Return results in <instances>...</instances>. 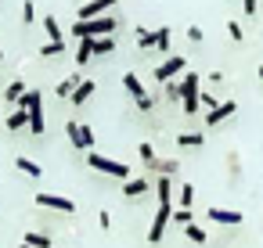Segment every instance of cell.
Wrapping results in <instances>:
<instances>
[{
  "instance_id": "obj_1",
  "label": "cell",
  "mask_w": 263,
  "mask_h": 248,
  "mask_svg": "<svg viewBox=\"0 0 263 248\" xmlns=\"http://www.w3.org/2000/svg\"><path fill=\"white\" fill-rule=\"evenodd\" d=\"M116 15H105V18H90V22H76L72 26V33H76V40H98V36H112L116 33Z\"/></svg>"
},
{
  "instance_id": "obj_2",
  "label": "cell",
  "mask_w": 263,
  "mask_h": 248,
  "mask_svg": "<svg viewBox=\"0 0 263 248\" xmlns=\"http://www.w3.org/2000/svg\"><path fill=\"white\" fill-rule=\"evenodd\" d=\"M18 108L22 112H29V133H44V97H40V90H26L22 97H18Z\"/></svg>"
},
{
  "instance_id": "obj_3",
  "label": "cell",
  "mask_w": 263,
  "mask_h": 248,
  "mask_svg": "<svg viewBox=\"0 0 263 248\" xmlns=\"http://www.w3.org/2000/svg\"><path fill=\"white\" fill-rule=\"evenodd\" d=\"M87 166L98 169V173H108V176H116V180H130V169H126L123 162L105 158V155H98V151H87Z\"/></svg>"
},
{
  "instance_id": "obj_4",
  "label": "cell",
  "mask_w": 263,
  "mask_h": 248,
  "mask_svg": "<svg viewBox=\"0 0 263 248\" xmlns=\"http://www.w3.org/2000/svg\"><path fill=\"white\" fill-rule=\"evenodd\" d=\"M180 87V101H184V112L195 115L202 105H198V72H184V79L177 83Z\"/></svg>"
},
{
  "instance_id": "obj_5",
  "label": "cell",
  "mask_w": 263,
  "mask_h": 248,
  "mask_svg": "<svg viewBox=\"0 0 263 248\" xmlns=\"http://www.w3.org/2000/svg\"><path fill=\"white\" fill-rule=\"evenodd\" d=\"M170 219H173V201H159V212H155V219H152V226H148V244H159V241H162Z\"/></svg>"
},
{
  "instance_id": "obj_6",
  "label": "cell",
  "mask_w": 263,
  "mask_h": 248,
  "mask_svg": "<svg viewBox=\"0 0 263 248\" xmlns=\"http://www.w3.org/2000/svg\"><path fill=\"white\" fill-rule=\"evenodd\" d=\"M184 69H187V61H184L180 54H173V58H166V61H162V65L155 69V79H159V83L166 87V83H173V79H177V76H180Z\"/></svg>"
},
{
  "instance_id": "obj_7",
  "label": "cell",
  "mask_w": 263,
  "mask_h": 248,
  "mask_svg": "<svg viewBox=\"0 0 263 248\" xmlns=\"http://www.w3.org/2000/svg\"><path fill=\"white\" fill-rule=\"evenodd\" d=\"M123 87H126V94L134 97V105H137V108H144V112H148V108L155 105V101L148 97V90L141 87V79H137L134 72H126V76H123Z\"/></svg>"
},
{
  "instance_id": "obj_8",
  "label": "cell",
  "mask_w": 263,
  "mask_h": 248,
  "mask_svg": "<svg viewBox=\"0 0 263 248\" xmlns=\"http://www.w3.org/2000/svg\"><path fill=\"white\" fill-rule=\"evenodd\" d=\"M65 133H69V140H72L76 151H94V133H90L83 122H69Z\"/></svg>"
},
{
  "instance_id": "obj_9",
  "label": "cell",
  "mask_w": 263,
  "mask_h": 248,
  "mask_svg": "<svg viewBox=\"0 0 263 248\" xmlns=\"http://www.w3.org/2000/svg\"><path fill=\"white\" fill-rule=\"evenodd\" d=\"M137 44H141V51H148V47H159V51H166L170 47V29H137Z\"/></svg>"
},
{
  "instance_id": "obj_10",
  "label": "cell",
  "mask_w": 263,
  "mask_h": 248,
  "mask_svg": "<svg viewBox=\"0 0 263 248\" xmlns=\"http://www.w3.org/2000/svg\"><path fill=\"white\" fill-rule=\"evenodd\" d=\"M36 205H40V209L65 212V216H72V212H76V201H69V198H62V194H36Z\"/></svg>"
},
{
  "instance_id": "obj_11",
  "label": "cell",
  "mask_w": 263,
  "mask_h": 248,
  "mask_svg": "<svg viewBox=\"0 0 263 248\" xmlns=\"http://www.w3.org/2000/svg\"><path fill=\"white\" fill-rule=\"evenodd\" d=\"M205 216L213 219V223H220V226H238L245 216L238 212V209H220V205H213V209H205Z\"/></svg>"
},
{
  "instance_id": "obj_12",
  "label": "cell",
  "mask_w": 263,
  "mask_h": 248,
  "mask_svg": "<svg viewBox=\"0 0 263 248\" xmlns=\"http://www.w3.org/2000/svg\"><path fill=\"white\" fill-rule=\"evenodd\" d=\"M234 112H238V101H223V105H216L213 112H205V126L213 130V126H220L223 119H231Z\"/></svg>"
},
{
  "instance_id": "obj_13",
  "label": "cell",
  "mask_w": 263,
  "mask_h": 248,
  "mask_svg": "<svg viewBox=\"0 0 263 248\" xmlns=\"http://www.w3.org/2000/svg\"><path fill=\"white\" fill-rule=\"evenodd\" d=\"M112 4H116V0H87V4L80 8V18H76V22H90L94 15H101V11H112Z\"/></svg>"
},
{
  "instance_id": "obj_14",
  "label": "cell",
  "mask_w": 263,
  "mask_h": 248,
  "mask_svg": "<svg viewBox=\"0 0 263 248\" xmlns=\"http://www.w3.org/2000/svg\"><path fill=\"white\" fill-rule=\"evenodd\" d=\"M152 191V180L148 176H130L126 183H123V198H141V194H148Z\"/></svg>"
},
{
  "instance_id": "obj_15",
  "label": "cell",
  "mask_w": 263,
  "mask_h": 248,
  "mask_svg": "<svg viewBox=\"0 0 263 248\" xmlns=\"http://www.w3.org/2000/svg\"><path fill=\"white\" fill-rule=\"evenodd\" d=\"M90 94H94V79H83V83L72 90V97H69V101L80 108V105H87V97H90Z\"/></svg>"
},
{
  "instance_id": "obj_16",
  "label": "cell",
  "mask_w": 263,
  "mask_h": 248,
  "mask_svg": "<svg viewBox=\"0 0 263 248\" xmlns=\"http://www.w3.org/2000/svg\"><path fill=\"white\" fill-rule=\"evenodd\" d=\"M90 58H94V40L87 36V40H80V47H76V65L83 69V65H87Z\"/></svg>"
},
{
  "instance_id": "obj_17",
  "label": "cell",
  "mask_w": 263,
  "mask_h": 248,
  "mask_svg": "<svg viewBox=\"0 0 263 248\" xmlns=\"http://www.w3.org/2000/svg\"><path fill=\"white\" fill-rule=\"evenodd\" d=\"M152 187H155L159 201H173V180H170V176H159V180H155Z\"/></svg>"
},
{
  "instance_id": "obj_18",
  "label": "cell",
  "mask_w": 263,
  "mask_h": 248,
  "mask_svg": "<svg viewBox=\"0 0 263 248\" xmlns=\"http://www.w3.org/2000/svg\"><path fill=\"white\" fill-rule=\"evenodd\" d=\"M22 244H29V248H54V241H51L47 234H36V230H29V234L22 237Z\"/></svg>"
},
{
  "instance_id": "obj_19",
  "label": "cell",
  "mask_w": 263,
  "mask_h": 248,
  "mask_svg": "<svg viewBox=\"0 0 263 248\" xmlns=\"http://www.w3.org/2000/svg\"><path fill=\"white\" fill-rule=\"evenodd\" d=\"M44 29H47L51 44H65V36H62V26H58V18H54V15H47V18H44Z\"/></svg>"
},
{
  "instance_id": "obj_20",
  "label": "cell",
  "mask_w": 263,
  "mask_h": 248,
  "mask_svg": "<svg viewBox=\"0 0 263 248\" xmlns=\"http://www.w3.org/2000/svg\"><path fill=\"white\" fill-rule=\"evenodd\" d=\"M80 83H83V76H80V72H72V76H65V79L58 83V94H62V97H72V90H76Z\"/></svg>"
},
{
  "instance_id": "obj_21",
  "label": "cell",
  "mask_w": 263,
  "mask_h": 248,
  "mask_svg": "<svg viewBox=\"0 0 263 248\" xmlns=\"http://www.w3.org/2000/svg\"><path fill=\"white\" fill-rule=\"evenodd\" d=\"M184 237H187L191 244H205V241H209V234H205L198 223H187V226H184Z\"/></svg>"
},
{
  "instance_id": "obj_22",
  "label": "cell",
  "mask_w": 263,
  "mask_h": 248,
  "mask_svg": "<svg viewBox=\"0 0 263 248\" xmlns=\"http://www.w3.org/2000/svg\"><path fill=\"white\" fill-rule=\"evenodd\" d=\"M26 94V83L22 79H15V83H8V90H4V101H11V105H18V97Z\"/></svg>"
},
{
  "instance_id": "obj_23",
  "label": "cell",
  "mask_w": 263,
  "mask_h": 248,
  "mask_svg": "<svg viewBox=\"0 0 263 248\" xmlns=\"http://www.w3.org/2000/svg\"><path fill=\"white\" fill-rule=\"evenodd\" d=\"M177 144H180V148H202L205 137H202V133H177Z\"/></svg>"
},
{
  "instance_id": "obj_24",
  "label": "cell",
  "mask_w": 263,
  "mask_h": 248,
  "mask_svg": "<svg viewBox=\"0 0 263 248\" xmlns=\"http://www.w3.org/2000/svg\"><path fill=\"white\" fill-rule=\"evenodd\" d=\"M15 169H22V173H29L33 180H40V173H44V169H40V166H36L33 158H15Z\"/></svg>"
},
{
  "instance_id": "obj_25",
  "label": "cell",
  "mask_w": 263,
  "mask_h": 248,
  "mask_svg": "<svg viewBox=\"0 0 263 248\" xmlns=\"http://www.w3.org/2000/svg\"><path fill=\"white\" fill-rule=\"evenodd\" d=\"M22 126H29V112H22V108H18V112H11V115H8V130H22Z\"/></svg>"
},
{
  "instance_id": "obj_26",
  "label": "cell",
  "mask_w": 263,
  "mask_h": 248,
  "mask_svg": "<svg viewBox=\"0 0 263 248\" xmlns=\"http://www.w3.org/2000/svg\"><path fill=\"white\" fill-rule=\"evenodd\" d=\"M137 155H141V162H144V166H148V169H155V162H159V158H155V148H152V144H148V140H144V144H141V148H137Z\"/></svg>"
},
{
  "instance_id": "obj_27",
  "label": "cell",
  "mask_w": 263,
  "mask_h": 248,
  "mask_svg": "<svg viewBox=\"0 0 263 248\" xmlns=\"http://www.w3.org/2000/svg\"><path fill=\"white\" fill-rule=\"evenodd\" d=\"M108 51H116V36H98L94 40V54H108Z\"/></svg>"
},
{
  "instance_id": "obj_28",
  "label": "cell",
  "mask_w": 263,
  "mask_h": 248,
  "mask_svg": "<svg viewBox=\"0 0 263 248\" xmlns=\"http://www.w3.org/2000/svg\"><path fill=\"white\" fill-rule=\"evenodd\" d=\"M155 169H159V176H170V180H173V176L180 173V162H177V158H173V162H155Z\"/></svg>"
},
{
  "instance_id": "obj_29",
  "label": "cell",
  "mask_w": 263,
  "mask_h": 248,
  "mask_svg": "<svg viewBox=\"0 0 263 248\" xmlns=\"http://www.w3.org/2000/svg\"><path fill=\"white\" fill-rule=\"evenodd\" d=\"M191 201H195V187L180 183V209H191Z\"/></svg>"
},
{
  "instance_id": "obj_30",
  "label": "cell",
  "mask_w": 263,
  "mask_h": 248,
  "mask_svg": "<svg viewBox=\"0 0 263 248\" xmlns=\"http://www.w3.org/2000/svg\"><path fill=\"white\" fill-rule=\"evenodd\" d=\"M54 54H65V44H44L40 47V58H54Z\"/></svg>"
},
{
  "instance_id": "obj_31",
  "label": "cell",
  "mask_w": 263,
  "mask_h": 248,
  "mask_svg": "<svg viewBox=\"0 0 263 248\" xmlns=\"http://www.w3.org/2000/svg\"><path fill=\"white\" fill-rule=\"evenodd\" d=\"M173 223L177 226H187L191 223V209H173Z\"/></svg>"
},
{
  "instance_id": "obj_32",
  "label": "cell",
  "mask_w": 263,
  "mask_h": 248,
  "mask_svg": "<svg viewBox=\"0 0 263 248\" xmlns=\"http://www.w3.org/2000/svg\"><path fill=\"white\" fill-rule=\"evenodd\" d=\"M22 18H26V22L36 18V4H33V0H26V4H22Z\"/></svg>"
},
{
  "instance_id": "obj_33",
  "label": "cell",
  "mask_w": 263,
  "mask_h": 248,
  "mask_svg": "<svg viewBox=\"0 0 263 248\" xmlns=\"http://www.w3.org/2000/svg\"><path fill=\"white\" fill-rule=\"evenodd\" d=\"M227 33H231V40H241L245 33H241V26L238 22H227Z\"/></svg>"
},
{
  "instance_id": "obj_34",
  "label": "cell",
  "mask_w": 263,
  "mask_h": 248,
  "mask_svg": "<svg viewBox=\"0 0 263 248\" xmlns=\"http://www.w3.org/2000/svg\"><path fill=\"white\" fill-rule=\"evenodd\" d=\"M166 97H170V101H180V87H177V83H166Z\"/></svg>"
},
{
  "instance_id": "obj_35",
  "label": "cell",
  "mask_w": 263,
  "mask_h": 248,
  "mask_svg": "<svg viewBox=\"0 0 263 248\" xmlns=\"http://www.w3.org/2000/svg\"><path fill=\"white\" fill-rule=\"evenodd\" d=\"M187 40H191V44H202V29L191 26V29H187Z\"/></svg>"
},
{
  "instance_id": "obj_36",
  "label": "cell",
  "mask_w": 263,
  "mask_h": 248,
  "mask_svg": "<svg viewBox=\"0 0 263 248\" xmlns=\"http://www.w3.org/2000/svg\"><path fill=\"white\" fill-rule=\"evenodd\" d=\"M98 223H101V230H108L112 226V212H98Z\"/></svg>"
},
{
  "instance_id": "obj_37",
  "label": "cell",
  "mask_w": 263,
  "mask_h": 248,
  "mask_svg": "<svg viewBox=\"0 0 263 248\" xmlns=\"http://www.w3.org/2000/svg\"><path fill=\"white\" fill-rule=\"evenodd\" d=\"M256 4H259V0H241V8H245V15H256Z\"/></svg>"
},
{
  "instance_id": "obj_38",
  "label": "cell",
  "mask_w": 263,
  "mask_h": 248,
  "mask_svg": "<svg viewBox=\"0 0 263 248\" xmlns=\"http://www.w3.org/2000/svg\"><path fill=\"white\" fill-rule=\"evenodd\" d=\"M259 79H263V65H259Z\"/></svg>"
},
{
  "instance_id": "obj_39",
  "label": "cell",
  "mask_w": 263,
  "mask_h": 248,
  "mask_svg": "<svg viewBox=\"0 0 263 248\" xmlns=\"http://www.w3.org/2000/svg\"><path fill=\"white\" fill-rule=\"evenodd\" d=\"M18 248H29V244H18Z\"/></svg>"
},
{
  "instance_id": "obj_40",
  "label": "cell",
  "mask_w": 263,
  "mask_h": 248,
  "mask_svg": "<svg viewBox=\"0 0 263 248\" xmlns=\"http://www.w3.org/2000/svg\"><path fill=\"white\" fill-rule=\"evenodd\" d=\"M0 61H4V54H0Z\"/></svg>"
}]
</instances>
